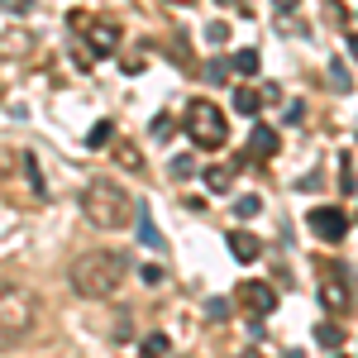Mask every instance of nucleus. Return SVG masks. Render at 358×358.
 Here are the masks:
<instances>
[{
    "mask_svg": "<svg viewBox=\"0 0 358 358\" xmlns=\"http://www.w3.org/2000/svg\"><path fill=\"white\" fill-rule=\"evenodd\" d=\"M124 277H129V253H120V248H91V253H77L72 268H67L72 292L86 296V301H101V296L120 292Z\"/></svg>",
    "mask_w": 358,
    "mask_h": 358,
    "instance_id": "1",
    "label": "nucleus"
},
{
    "mask_svg": "<svg viewBox=\"0 0 358 358\" xmlns=\"http://www.w3.org/2000/svg\"><path fill=\"white\" fill-rule=\"evenodd\" d=\"M82 215L91 224H106V229H129L138 215V206L129 201V192L110 182V177H91L82 187Z\"/></svg>",
    "mask_w": 358,
    "mask_h": 358,
    "instance_id": "2",
    "label": "nucleus"
},
{
    "mask_svg": "<svg viewBox=\"0 0 358 358\" xmlns=\"http://www.w3.org/2000/svg\"><path fill=\"white\" fill-rule=\"evenodd\" d=\"M34 330H38V301H34V292L5 282L0 287V349H20Z\"/></svg>",
    "mask_w": 358,
    "mask_h": 358,
    "instance_id": "3",
    "label": "nucleus"
},
{
    "mask_svg": "<svg viewBox=\"0 0 358 358\" xmlns=\"http://www.w3.org/2000/svg\"><path fill=\"white\" fill-rule=\"evenodd\" d=\"M187 138H192L196 148H224L229 143V120L220 115L215 101H192L187 106Z\"/></svg>",
    "mask_w": 358,
    "mask_h": 358,
    "instance_id": "4",
    "label": "nucleus"
},
{
    "mask_svg": "<svg viewBox=\"0 0 358 358\" xmlns=\"http://www.w3.org/2000/svg\"><path fill=\"white\" fill-rule=\"evenodd\" d=\"M72 29L91 38V53H115L120 48V24H106V20H86V15H72Z\"/></svg>",
    "mask_w": 358,
    "mask_h": 358,
    "instance_id": "5",
    "label": "nucleus"
},
{
    "mask_svg": "<svg viewBox=\"0 0 358 358\" xmlns=\"http://www.w3.org/2000/svg\"><path fill=\"white\" fill-rule=\"evenodd\" d=\"M310 229H315V239L339 244V239L349 234V215H344L339 206H315V210H310Z\"/></svg>",
    "mask_w": 358,
    "mask_h": 358,
    "instance_id": "6",
    "label": "nucleus"
},
{
    "mask_svg": "<svg viewBox=\"0 0 358 358\" xmlns=\"http://www.w3.org/2000/svg\"><path fill=\"white\" fill-rule=\"evenodd\" d=\"M234 292H239V306H244L253 320H263V315H273V310H277V292L268 287V282H239Z\"/></svg>",
    "mask_w": 358,
    "mask_h": 358,
    "instance_id": "7",
    "label": "nucleus"
},
{
    "mask_svg": "<svg viewBox=\"0 0 358 358\" xmlns=\"http://www.w3.org/2000/svg\"><path fill=\"white\" fill-rule=\"evenodd\" d=\"M273 153H277V129H268V124H253V134H248V158L268 163Z\"/></svg>",
    "mask_w": 358,
    "mask_h": 358,
    "instance_id": "8",
    "label": "nucleus"
},
{
    "mask_svg": "<svg viewBox=\"0 0 358 358\" xmlns=\"http://www.w3.org/2000/svg\"><path fill=\"white\" fill-rule=\"evenodd\" d=\"M229 253H234L239 263H258L263 248H258V239H253L248 229H229Z\"/></svg>",
    "mask_w": 358,
    "mask_h": 358,
    "instance_id": "9",
    "label": "nucleus"
},
{
    "mask_svg": "<svg viewBox=\"0 0 358 358\" xmlns=\"http://www.w3.org/2000/svg\"><path fill=\"white\" fill-rule=\"evenodd\" d=\"M134 229H138V239L153 248V253H163V234H158V224H153V215H148V206H138V215H134Z\"/></svg>",
    "mask_w": 358,
    "mask_h": 358,
    "instance_id": "10",
    "label": "nucleus"
},
{
    "mask_svg": "<svg viewBox=\"0 0 358 358\" xmlns=\"http://www.w3.org/2000/svg\"><path fill=\"white\" fill-rule=\"evenodd\" d=\"M234 110H239V115H258V110H263V101H258L253 86H239V91H234Z\"/></svg>",
    "mask_w": 358,
    "mask_h": 358,
    "instance_id": "11",
    "label": "nucleus"
},
{
    "mask_svg": "<svg viewBox=\"0 0 358 358\" xmlns=\"http://www.w3.org/2000/svg\"><path fill=\"white\" fill-rule=\"evenodd\" d=\"M320 301H325V306H334V310H344V306H349V292H344V282H339V277L320 287Z\"/></svg>",
    "mask_w": 358,
    "mask_h": 358,
    "instance_id": "12",
    "label": "nucleus"
},
{
    "mask_svg": "<svg viewBox=\"0 0 358 358\" xmlns=\"http://www.w3.org/2000/svg\"><path fill=\"white\" fill-rule=\"evenodd\" d=\"M258 62H263L258 48H239V53H234V72H239V77H258Z\"/></svg>",
    "mask_w": 358,
    "mask_h": 358,
    "instance_id": "13",
    "label": "nucleus"
},
{
    "mask_svg": "<svg viewBox=\"0 0 358 358\" xmlns=\"http://www.w3.org/2000/svg\"><path fill=\"white\" fill-rule=\"evenodd\" d=\"M229 182H234V172L229 167H206V192H229Z\"/></svg>",
    "mask_w": 358,
    "mask_h": 358,
    "instance_id": "14",
    "label": "nucleus"
},
{
    "mask_svg": "<svg viewBox=\"0 0 358 358\" xmlns=\"http://www.w3.org/2000/svg\"><path fill=\"white\" fill-rule=\"evenodd\" d=\"M110 138H115V124H110V120H96L91 134H86V148H106Z\"/></svg>",
    "mask_w": 358,
    "mask_h": 358,
    "instance_id": "15",
    "label": "nucleus"
},
{
    "mask_svg": "<svg viewBox=\"0 0 358 358\" xmlns=\"http://www.w3.org/2000/svg\"><path fill=\"white\" fill-rule=\"evenodd\" d=\"M115 158H120V167H129V172H143V158H138L134 143H115Z\"/></svg>",
    "mask_w": 358,
    "mask_h": 358,
    "instance_id": "16",
    "label": "nucleus"
},
{
    "mask_svg": "<svg viewBox=\"0 0 358 358\" xmlns=\"http://www.w3.org/2000/svg\"><path fill=\"white\" fill-rule=\"evenodd\" d=\"M234 215H239V220L263 215V196H239V201H234Z\"/></svg>",
    "mask_w": 358,
    "mask_h": 358,
    "instance_id": "17",
    "label": "nucleus"
},
{
    "mask_svg": "<svg viewBox=\"0 0 358 358\" xmlns=\"http://www.w3.org/2000/svg\"><path fill=\"white\" fill-rule=\"evenodd\" d=\"M138 354L143 358H167V334H148V339L138 344Z\"/></svg>",
    "mask_w": 358,
    "mask_h": 358,
    "instance_id": "18",
    "label": "nucleus"
},
{
    "mask_svg": "<svg viewBox=\"0 0 358 358\" xmlns=\"http://www.w3.org/2000/svg\"><path fill=\"white\" fill-rule=\"evenodd\" d=\"M315 344H320V349H339V344H344V330H339V325H320V330H315Z\"/></svg>",
    "mask_w": 358,
    "mask_h": 358,
    "instance_id": "19",
    "label": "nucleus"
},
{
    "mask_svg": "<svg viewBox=\"0 0 358 358\" xmlns=\"http://www.w3.org/2000/svg\"><path fill=\"white\" fill-rule=\"evenodd\" d=\"M24 172H29V182H34V192H38V196L48 192V187H43V177H38V163H34V158H24Z\"/></svg>",
    "mask_w": 358,
    "mask_h": 358,
    "instance_id": "20",
    "label": "nucleus"
},
{
    "mask_svg": "<svg viewBox=\"0 0 358 358\" xmlns=\"http://www.w3.org/2000/svg\"><path fill=\"white\" fill-rule=\"evenodd\" d=\"M330 82L339 86V91H349V86H354V77H349V72H344V67L334 62V67H330Z\"/></svg>",
    "mask_w": 358,
    "mask_h": 358,
    "instance_id": "21",
    "label": "nucleus"
},
{
    "mask_svg": "<svg viewBox=\"0 0 358 358\" xmlns=\"http://www.w3.org/2000/svg\"><path fill=\"white\" fill-rule=\"evenodd\" d=\"M206 38H210V43H224V38H229V24H220V20L206 24Z\"/></svg>",
    "mask_w": 358,
    "mask_h": 358,
    "instance_id": "22",
    "label": "nucleus"
},
{
    "mask_svg": "<svg viewBox=\"0 0 358 358\" xmlns=\"http://www.w3.org/2000/svg\"><path fill=\"white\" fill-rule=\"evenodd\" d=\"M0 10H10V15H29L34 0H0Z\"/></svg>",
    "mask_w": 358,
    "mask_h": 358,
    "instance_id": "23",
    "label": "nucleus"
},
{
    "mask_svg": "<svg viewBox=\"0 0 358 358\" xmlns=\"http://www.w3.org/2000/svg\"><path fill=\"white\" fill-rule=\"evenodd\" d=\"M206 315H210V320H224V315H229V301H206Z\"/></svg>",
    "mask_w": 358,
    "mask_h": 358,
    "instance_id": "24",
    "label": "nucleus"
},
{
    "mask_svg": "<svg viewBox=\"0 0 358 358\" xmlns=\"http://www.w3.org/2000/svg\"><path fill=\"white\" fill-rule=\"evenodd\" d=\"M192 172V158H172V177H187Z\"/></svg>",
    "mask_w": 358,
    "mask_h": 358,
    "instance_id": "25",
    "label": "nucleus"
},
{
    "mask_svg": "<svg viewBox=\"0 0 358 358\" xmlns=\"http://www.w3.org/2000/svg\"><path fill=\"white\" fill-rule=\"evenodd\" d=\"M277 10H282V15H287V10H296V5H301V0H273Z\"/></svg>",
    "mask_w": 358,
    "mask_h": 358,
    "instance_id": "26",
    "label": "nucleus"
},
{
    "mask_svg": "<svg viewBox=\"0 0 358 358\" xmlns=\"http://www.w3.org/2000/svg\"><path fill=\"white\" fill-rule=\"evenodd\" d=\"M215 5H229V10H239V5H244V0H215Z\"/></svg>",
    "mask_w": 358,
    "mask_h": 358,
    "instance_id": "27",
    "label": "nucleus"
},
{
    "mask_svg": "<svg viewBox=\"0 0 358 358\" xmlns=\"http://www.w3.org/2000/svg\"><path fill=\"white\" fill-rule=\"evenodd\" d=\"M349 53H354V57H358V34H354V38H349Z\"/></svg>",
    "mask_w": 358,
    "mask_h": 358,
    "instance_id": "28",
    "label": "nucleus"
},
{
    "mask_svg": "<svg viewBox=\"0 0 358 358\" xmlns=\"http://www.w3.org/2000/svg\"><path fill=\"white\" fill-rule=\"evenodd\" d=\"M167 5H192V0H167Z\"/></svg>",
    "mask_w": 358,
    "mask_h": 358,
    "instance_id": "29",
    "label": "nucleus"
},
{
    "mask_svg": "<svg viewBox=\"0 0 358 358\" xmlns=\"http://www.w3.org/2000/svg\"><path fill=\"white\" fill-rule=\"evenodd\" d=\"M244 358H263V354H244Z\"/></svg>",
    "mask_w": 358,
    "mask_h": 358,
    "instance_id": "30",
    "label": "nucleus"
},
{
    "mask_svg": "<svg viewBox=\"0 0 358 358\" xmlns=\"http://www.w3.org/2000/svg\"><path fill=\"white\" fill-rule=\"evenodd\" d=\"M334 358H344V354H334Z\"/></svg>",
    "mask_w": 358,
    "mask_h": 358,
    "instance_id": "31",
    "label": "nucleus"
}]
</instances>
